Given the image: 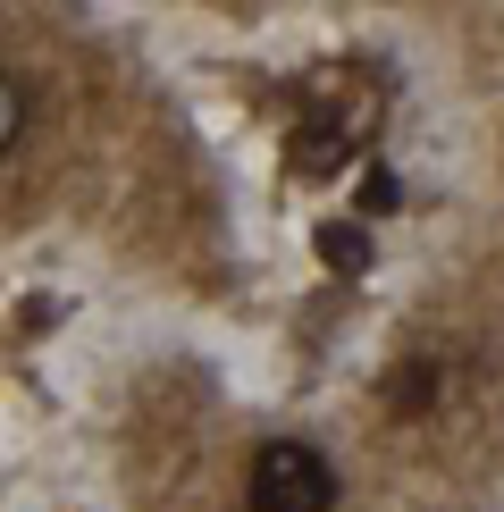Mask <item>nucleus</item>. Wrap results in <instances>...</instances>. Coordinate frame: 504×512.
I'll list each match as a JSON object with an SVG mask.
<instances>
[{
	"label": "nucleus",
	"mask_w": 504,
	"mask_h": 512,
	"mask_svg": "<svg viewBox=\"0 0 504 512\" xmlns=\"http://www.w3.org/2000/svg\"><path fill=\"white\" fill-rule=\"evenodd\" d=\"M252 512H328L336 504V471L320 445H261V462H252Z\"/></svg>",
	"instance_id": "obj_1"
},
{
	"label": "nucleus",
	"mask_w": 504,
	"mask_h": 512,
	"mask_svg": "<svg viewBox=\"0 0 504 512\" xmlns=\"http://www.w3.org/2000/svg\"><path fill=\"white\" fill-rule=\"evenodd\" d=\"M311 244H320V261H328L336 277H362V269H370V252H378V244H370V227H353V219H328Z\"/></svg>",
	"instance_id": "obj_2"
},
{
	"label": "nucleus",
	"mask_w": 504,
	"mask_h": 512,
	"mask_svg": "<svg viewBox=\"0 0 504 512\" xmlns=\"http://www.w3.org/2000/svg\"><path fill=\"white\" fill-rule=\"evenodd\" d=\"M429 403H437V370H429V361H404V370L387 378V412L395 420H420Z\"/></svg>",
	"instance_id": "obj_3"
},
{
	"label": "nucleus",
	"mask_w": 504,
	"mask_h": 512,
	"mask_svg": "<svg viewBox=\"0 0 504 512\" xmlns=\"http://www.w3.org/2000/svg\"><path fill=\"white\" fill-rule=\"evenodd\" d=\"M345 160V135H336V126H311V135H294V177H328V168Z\"/></svg>",
	"instance_id": "obj_4"
},
{
	"label": "nucleus",
	"mask_w": 504,
	"mask_h": 512,
	"mask_svg": "<svg viewBox=\"0 0 504 512\" xmlns=\"http://www.w3.org/2000/svg\"><path fill=\"white\" fill-rule=\"evenodd\" d=\"M395 202H404V185H395V168H378V160H370V168H362V219H387Z\"/></svg>",
	"instance_id": "obj_5"
},
{
	"label": "nucleus",
	"mask_w": 504,
	"mask_h": 512,
	"mask_svg": "<svg viewBox=\"0 0 504 512\" xmlns=\"http://www.w3.org/2000/svg\"><path fill=\"white\" fill-rule=\"evenodd\" d=\"M17 126H26V93H17V84L0 76V152L17 143Z\"/></svg>",
	"instance_id": "obj_6"
}]
</instances>
